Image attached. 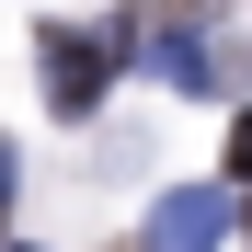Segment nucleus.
I'll use <instances>...</instances> for the list:
<instances>
[{
  "mask_svg": "<svg viewBox=\"0 0 252 252\" xmlns=\"http://www.w3.org/2000/svg\"><path fill=\"white\" fill-rule=\"evenodd\" d=\"M34 58H46V103L80 126V115H92L103 103V80H115V34H80V23H46V34H34Z\"/></svg>",
  "mask_w": 252,
  "mask_h": 252,
  "instance_id": "obj_1",
  "label": "nucleus"
},
{
  "mask_svg": "<svg viewBox=\"0 0 252 252\" xmlns=\"http://www.w3.org/2000/svg\"><path fill=\"white\" fill-rule=\"evenodd\" d=\"M229 241V195L218 184H172L149 206V252H218Z\"/></svg>",
  "mask_w": 252,
  "mask_h": 252,
  "instance_id": "obj_2",
  "label": "nucleus"
},
{
  "mask_svg": "<svg viewBox=\"0 0 252 252\" xmlns=\"http://www.w3.org/2000/svg\"><path fill=\"white\" fill-rule=\"evenodd\" d=\"M126 34L149 46V80H172V92H206V80H218V69H206V23H195V12H184V23H115V46H126Z\"/></svg>",
  "mask_w": 252,
  "mask_h": 252,
  "instance_id": "obj_3",
  "label": "nucleus"
},
{
  "mask_svg": "<svg viewBox=\"0 0 252 252\" xmlns=\"http://www.w3.org/2000/svg\"><path fill=\"white\" fill-rule=\"evenodd\" d=\"M229 172H241V184H252V115H241V126H229Z\"/></svg>",
  "mask_w": 252,
  "mask_h": 252,
  "instance_id": "obj_4",
  "label": "nucleus"
},
{
  "mask_svg": "<svg viewBox=\"0 0 252 252\" xmlns=\"http://www.w3.org/2000/svg\"><path fill=\"white\" fill-rule=\"evenodd\" d=\"M0 206H12V149H0Z\"/></svg>",
  "mask_w": 252,
  "mask_h": 252,
  "instance_id": "obj_5",
  "label": "nucleus"
}]
</instances>
